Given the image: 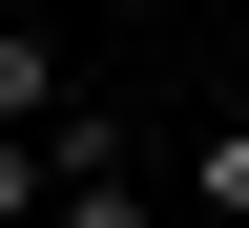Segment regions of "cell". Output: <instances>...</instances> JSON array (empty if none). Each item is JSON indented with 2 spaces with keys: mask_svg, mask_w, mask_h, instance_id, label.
Listing matches in <instances>:
<instances>
[{
  "mask_svg": "<svg viewBox=\"0 0 249 228\" xmlns=\"http://www.w3.org/2000/svg\"><path fill=\"white\" fill-rule=\"evenodd\" d=\"M42 228H166V208H145V187H124V145L83 124V166H62V208H42Z\"/></svg>",
  "mask_w": 249,
  "mask_h": 228,
  "instance_id": "1",
  "label": "cell"
},
{
  "mask_svg": "<svg viewBox=\"0 0 249 228\" xmlns=\"http://www.w3.org/2000/svg\"><path fill=\"white\" fill-rule=\"evenodd\" d=\"M62 166H83V124H62V145H42V124H0V228H42V208H62Z\"/></svg>",
  "mask_w": 249,
  "mask_h": 228,
  "instance_id": "2",
  "label": "cell"
},
{
  "mask_svg": "<svg viewBox=\"0 0 249 228\" xmlns=\"http://www.w3.org/2000/svg\"><path fill=\"white\" fill-rule=\"evenodd\" d=\"M0 124H42V145H62V42H42V21H0Z\"/></svg>",
  "mask_w": 249,
  "mask_h": 228,
  "instance_id": "3",
  "label": "cell"
},
{
  "mask_svg": "<svg viewBox=\"0 0 249 228\" xmlns=\"http://www.w3.org/2000/svg\"><path fill=\"white\" fill-rule=\"evenodd\" d=\"M187 208H208V228H249V104L208 124V145H187Z\"/></svg>",
  "mask_w": 249,
  "mask_h": 228,
  "instance_id": "4",
  "label": "cell"
}]
</instances>
